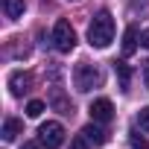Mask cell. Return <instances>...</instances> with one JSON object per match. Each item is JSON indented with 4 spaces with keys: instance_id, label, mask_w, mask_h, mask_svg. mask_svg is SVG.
I'll return each instance as SVG.
<instances>
[{
    "instance_id": "6da1fadb",
    "label": "cell",
    "mask_w": 149,
    "mask_h": 149,
    "mask_svg": "<svg viewBox=\"0 0 149 149\" xmlns=\"http://www.w3.org/2000/svg\"><path fill=\"white\" fill-rule=\"evenodd\" d=\"M88 41L97 50H105L114 41V18H111V12H97L94 15V21L88 26Z\"/></svg>"
},
{
    "instance_id": "7a4b0ae2",
    "label": "cell",
    "mask_w": 149,
    "mask_h": 149,
    "mask_svg": "<svg viewBox=\"0 0 149 149\" xmlns=\"http://www.w3.org/2000/svg\"><path fill=\"white\" fill-rule=\"evenodd\" d=\"M73 85H76V91H82V94L100 88V85H102V73H100V67H97V64H88V61L76 64V70H73Z\"/></svg>"
},
{
    "instance_id": "3957f363",
    "label": "cell",
    "mask_w": 149,
    "mask_h": 149,
    "mask_svg": "<svg viewBox=\"0 0 149 149\" xmlns=\"http://www.w3.org/2000/svg\"><path fill=\"white\" fill-rule=\"evenodd\" d=\"M38 140H41V146H47V149H58V146L64 143V126H61L58 120H47V123H41V129H38Z\"/></svg>"
},
{
    "instance_id": "277c9868",
    "label": "cell",
    "mask_w": 149,
    "mask_h": 149,
    "mask_svg": "<svg viewBox=\"0 0 149 149\" xmlns=\"http://www.w3.org/2000/svg\"><path fill=\"white\" fill-rule=\"evenodd\" d=\"M53 47L58 53H70L76 47V32H73V26L67 21H56V26H53Z\"/></svg>"
},
{
    "instance_id": "5b68a950",
    "label": "cell",
    "mask_w": 149,
    "mask_h": 149,
    "mask_svg": "<svg viewBox=\"0 0 149 149\" xmlns=\"http://www.w3.org/2000/svg\"><path fill=\"white\" fill-rule=\"evenodd\" d=\"M88 111H91V120H94V123H108V120L114 117V105H111V100H105V97L94 100Z\"/></svg>"
},
{
    "instance_id": "8992f818",
    "label": "cell",
    "mask_w": 149,
    "mask_h": 149,
    "mask_svg": "<svg viewBox=\"0 0 149 149\" xmlns=\"http://www.w3.org/2000/svg\"><path fill=\"white\" fill-rule=\"evenodd\" d=\"M29 85H32V76H29V73H24V70L9 73V91H12V97H24V94L29 91Z\"/></svg>"
},
{
    "instance_id": "52a82bcc",
    "label": "cell",
    "mask_w": 149,
    "mask_h": 149,
    "mask_svg": "<svg viewBox=\"0 0 149 149\" xmlns=\"http://www.w3.org/2000/svg\"><path fill=\"white\" fill-rule=\"evenodd\" d=\"M82 134H85V140H88L91 146H102V143L108 140V134H105L100 126H94V123H91V126H85V129H82Z\"/></svg>"
},
{
    "instance_id": "ba28073f",
    "label": "cell",
    "mask_w": 149,
    "mask_h": 149,
    "mask_svg": "<svg viewBox=\"0 0 149 149\" xmlns=\"http://www.w3.org/2000/svg\"><path fill=\"white\" fill-rule=\"evenodd\" d=\"M137 50V26L132 24V26H126V32H123V56H132Z\"/></svg>"
},
{
    "instance_id": "9c48e42d",
    "label": "cell",
    "mask_w": 149,
    "mask_h": 149,
    "mask_svg": "<svg viewBox=\"0 0 149 149\" xmlns=\"http://www.w3.org/2000/svg\"><path fill=\"white\" fill-rule=\"evenodd\" d=\"M50 105H53L56 111H61V114H73V105L67 102V97L61 94V88H53V97H50Z\"/></svg>"
},
{
    "instance_id": "30bf717a",
    "label": "cell",
    "mask_w": 149,
    "mask_h": 149,
    "mask_svg": "<svg viewBox=\"0 0 149 149\" xmlns=\"http://www.w3.org/2000/svg\"><path fill=\"white\" fill-rule=\"evenodd\" d=\"M24 0H3V15L9 18V21H18V18H24Z\"/></svg>"
},
{
    "instance_id": "8fae6325",
    "label": "cell",
    "mask_w": 149,
    "mask_h": 149,
    "mask_svg": "<svg viewBox=\"0 0 149 149\" xmlns=\"http://www.w3.org/2000/svg\"><path fill=\"white\" fill-rule=\"evenodd\" d=\"M18 134H24V123L15 120V117H6V123H3V140H15Z\"/></svg>"
},
{
    "instance_id": "7c38bea8",
    "label": "cell",
    "mask_w": 149,
    "mask_h": 149,
    "mask_svg": "<svg viewBox=\"0 0 149 149\" xmlns=\"http://www.w3.org/2000/svg\"><path fill=\"white\" fill-rule=\"evenodd\" d=\"M114 70H117V76H120V88L126 91L129 82H132V70H129V64H126V61H114Z\"/></svg>"
},
{
    "instance_id": "4fadbf2b",
    "label": "cell",
    "mask_w": 149,
    "mask_h": 149,
    "mask_svg": "<svg viewBox=\"0 0 149 149\" xmlns=\"http://www.w3.org/2000/svg\"><path fill=\"white\" fill-rule=\"evenodd\" d=\"M44 108H47V105H44L41 100H29V102H26V114H29V117H41Z\"/></svg>"
},
{
    "instance_id": "5bb4252c",
    "label": "cell",
    "mask_w": 149,
    "mask_h": 149,
    "mask_svg": "<svg viewBox=\"0 0 149 149\" xmlns=\"http://www.w3.org/2000/svg\"><path fill=\"white\" fill-rule=\"evenodd\" d=\"M129 143H132V149H149V143H146L137 132H132V134H129Z\"/></svg>"
},
{
    "instance_id": "9a60e30c",
    "label": "cell",
    "mask_w": 149,
    "mask_h": 149,
    "mask_svg": "<svg viewBox=\"0 0 149 149\" xmlns=\"http://www.w3.org/2000/svg\"><path fill=\"white\" fill-rule=\"evenodd\" d=\"M137 123H140V129H143V132H146V134H149V105H146V108H140V111H137Z\"/></svg>"
},
{
    "instance_id": "2e32d148",
    "label": "cell",
    "mask_w": 149,
    "mask_h": 149,
    "mask_svg": "<svg viewBox=\"0 0 149 149\" xmlns=\"http://www.w3.org/2000/svg\"><path fill=\"white\" fill-rule=\"evenodd\" d=\"M70 149H91V143L85 140V134H76V137L70 140Z\"/></svg>"
},
{
    "instance_id": "e0dca14e",
    "label": "cell",
    "mask_w": 149,
    "mask_h": 149,
    "mask_svg": "<svg viewBox=\"0 0 149 149\" xmlns=\"http://www.w3.org/2000/svg\"><path fill=\"white\" fill-rule=\"evenodd\" d=\"M143 82H146V88H149V61H143Z\"/></svg>"
},
{
    "instance_id": "ac0fdd59",
    "label": "cell",
    "mask_w": 149,
    "mask_h": 149,
    "mask_svg": "<svg viewBox=\"0 0 149 149\" xmlns=\"http://www.w3.org/2000/svg\"><path fill=\"white\" fill-rule=\"evenodd\" d=\"M140 41H143V47H149V29H146V32L140 35Z\"/></svg>"
},
{
    "instance_id": "d6986e66",
    "label": "cell",
    "mask_w": 149,
    "mask_h": 149,
    "mask_svg": "<svg viewBox=\"0 0 149 149\" xmlns=\"http://www.w3.org/2000/svg\"><path fill=\"white\" fill-rule=\"evenodd\" d=\"M21 149H38V143H24Z\"/></svg>"
}]
</instances>
